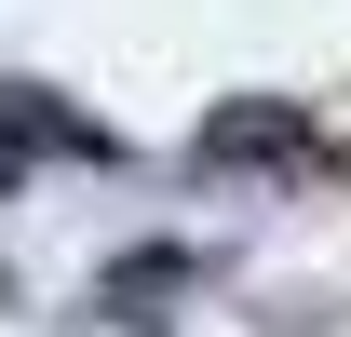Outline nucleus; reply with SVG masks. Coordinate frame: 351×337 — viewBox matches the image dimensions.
<instances>
[{"label":"nucleus","instance_id":"nucleus-3","mask_svg":"<svg viewBox=\"0 0 351 337\" xmlns=\"http://www.w3.org/2000/svg\"><path fill=\"white\" fill-rule=\"evenodd\" d=\"M189 284V256L176 243H149V256H122V270H108V310H122V324H162V297Z\"/></svg>","mask_w":351,"mask_h":337},{"label":"nucleus","instance_id":"nucleus-2","mask_svg":"<svg viewBox=\"0 0 351 337\" xmlns=\"http://www.w3.org/2000/svg\"><path fill=\"white\" fill-rule=\"evenodd\" d=\"M41 149H82V162H108V122H82V108H54L41 82H0V189L41 162Z\"/></svg>","mask_w":351,"mask_h":337},{"label":"nucleus","instance_id":"nucleus-1","mask_svg":"<svg viewBox=\"0 0 351 337\" xmlns=\"http://www.w3.org/2000/svg\"><path fill=\"white\" fill-rule=\"evenodd\" d=\"M189 162H203V175H270V162H311V108H298V95H230L217 122L189 135Z\"/></svg>","mask_w":351,"mask_h":337}]
</instances>
